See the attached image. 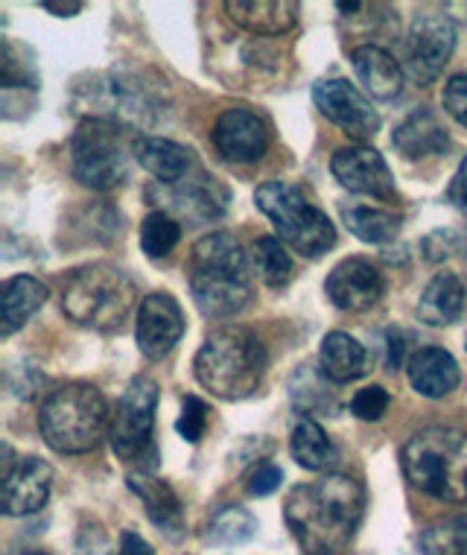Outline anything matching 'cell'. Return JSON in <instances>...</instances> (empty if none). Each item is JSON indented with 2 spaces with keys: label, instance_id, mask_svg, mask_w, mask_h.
<instances>
[{
  "label": "cell",
  "instance_id": "8",
  "mask_svg": "<svg viewBox=\"0 0 467 555\" xmlns=\"http://www.w3.org/2000/svg\"><path fill=\"white\" fill-rule=\"evenodd\" d=\"M70 170L88 191H117L129 179V155L120 126L96 117L82 120L70 138Z\"/></svg>",
  "mask_w": 467,
  "mask_h": 555
},
{
  "label": "cell",
  "instance_id": "36",
  "mask_svg": "<svg viewBox=\"0 0 467 555\" xmlns=\"http://www.w3.org/2000/svg\"><path fill=\"white\" fill-rule=\"evenodd\" d=\"M391 398L382 386H365L360 392L353 395L351 412L360 422H380L382 415L389 412Z\"/></svg>",
  "mask_w": 467,
  "mask_h": 555
},
{
  "label": "cell",
  "instance_id": "10",
  "mask_svg": "<svg viewBox=\"0 0 467 555\" xmlns=\"http://www.w3.org/2000/svg\"><path fill=\"white\" fill-rule=\"evenodd\" d=\"M456 50V24L444 12H418L406 36V74L418 86L439 79Z\"/></svg>",
  "mask_w": 467,
  "mask_h": 555
},
{
  "label": "cell",
  "instance_id": "46",
  "mask_svg": "<svg viewBox=\"0 0 467 555\" xmlns=\"http://www.w3.org/2000/svg\"><path fill=\"white\" fill-rule=\"evenodd\" d=\"M465 348H467V339H465Z\"/></svg>",
  "mask_w": 467,
  "mask_h": 555
},
{
  "label": "cell",
  "instance_id": "37",
  "mask_svg": "<svg viewBox=\"0 0 467 555\" xmlns=\"http://www.w3.org/2000/svg\"><path fill=\"white\" fill-rule=\"evenodd\" d=\"M0 82H3V88L10 91V88H33V74L27 70V65L24 62H18L15 59V48H12L10 39H3V53H0Z\"/></svg>",
  "mask_w": 467,
  "mask_h": 555
},
{
  "label": "cell",
  "instance_id": "6",
  "mask_svg": "<svg viewBox=\"0 0 467 555\" xmlns=\"http://www.w3.org/2000/svg\"><path fill=\"white\" fill-rule=\"evenodd\" d=\"M108 403L94 384H65L48 395L39 427L48 448L65 456L88 453L103 441L108 427Z\"/></svg>",
  "mask_w": 467,
  "mask_h": 555
},
{
  "label": "cell",
  "instance_id": "4",
  "mask_svg": "<svg viewBox=\"0 0 467 555\" xmlns=\"http://www.w3.org/2000/svg\"><path fill=\"white\" fill-rule=\"evenodd\" d=\"M412 489L441 503H467V433L456 427H427L410 436L401 453Z\"/></svg>",
  "mask_w": 467,
  "mask_h": 555
},
{
  "label": "cell",
  "instance_id": "34",
  "mask_svg": "<svg viewBox=\"0 0 467 555\" xmlns=\"http://www.w3.org/2000/svg\"><path fill=\"white\" fill-rule=\"evenodd\" d=\"M289 392H293V401L304 410H315V406H334V395L327 392V377L319 372H313L310 365H301L296 374H293V384H289Z\"/></svg>",
  "mask_w": 467,
  "mask_h": 555
},
{
  "label": "cell",
  "instance_id": "11",
  "mask_svg": "<svg viewBox=\"0 0 467 555\" xmlns=\"http://www.w3.org/2000/svg\"><path fill=\"white\" fill-rule=\"evenodd\" d=\"M313 100L319 112L339 126L348 138L368 141L380 129V115L348 79H319L313 86Z\"/></svg>",
  "mask_w": 467,
  "mask_h": 555
},
{
  "label": "cell",
  "instance_id": "43",
  "mask_svg": "<svg viewBox=\"0 0 467 555\" xmlns=\"http://www.w3.org/2000/svg\"><path fill=\"white\" fill-rule=\"evenodd\" d=\"M44 10L59 15V18H74L77 12H82V3H56V0H48V3H41Z\"/></svg>",
  "mask_w": 467,
  "mask_h": 555
},
{
  "label": "cell",
  "instance_id": "45",
  "mask_svg": "<svg viewBox=\"0 0 467 555\" xmlns=\"http://www.w3.org/2000/svg\"><path fill=\"white\" fill-rule=\"evenodd\" d=\"M24 555H48V553H39V550H36V553H24Z\"/></svg>",
  "mask_w": 467,
  "mask_h": 555
},
{
  "label": "cell",
  "instance_id": "19",
  "mask_svg": "<svg viewBox=\"0 0 467 555\" xmlns=\"http://www.w3.org/2000/svg\"><path fill=\"white\" fill-rule=\"evenodd\" d=\"M161 199L182 220L208 222L222 217L225 205H229V191L208 176H199V179H184L179 184H170Z\"/></svg>",
  "mask_w": 467,
  "mask_h": 555
},
{
  "label": "cell",
  "instance_id": "7",
  "mask_svg": "<svg viewBox=\"0 0 467 555\" xmlns=\"http://www.w3.org/2000/svg\"><path fill=\"white\" fill-rule=\"evenodd\" d=\"M258 208L267 214L281 243L296 249L301 258H322L334 249L336 229L325 211H319L296 184L267 182L255 191Z\"/></svg>",
  "mask_w": 467,
  "mask_h": 555
},
{
  "label": "cell",
  "instance_id": "39",
  "mask_svg": "<svg viewBox=\"0 0 467 555\" xmlns=\"http://www.w3.org/2000/svg\"><path fill=\"white\" fill-rule=\"evenodd\" d=\"M281 482H284V470L277 468L275 462H260L258 468L248 474L246 489L251 498H267V494L277 491Z\"/></svg>",
  "mask_w": 467,
  "mask_h": 555
},
{
  "label": "cell",
  "instance_id": "18",
  "mask_svg": "<svg viewBox=\"0 0 467 555\" xmlns=\"http://www.w3.org/2000/svg\"><path fill=\"white\" fill-rule=\"evenodd\" d=\"M126 482H129L132 494H138V500L143 503L155 527L161 529L167 538H172V541H179L184 535V512L182 500L170 489V482L155 477L150 470H132L126 477Z\"/></svg>",
  "mask_w": 467,
  "mask_h": 555
},
{
  "label": "cell",
  "instance_id": "21",
  "mask_svg": "<svg viewBox=\"0 0 467 555\" xmlns=\"http://www.w3.org/2000/svg\"><path fill=\"white\" fill-rule=\"evenodd\" d=\"M406 374H410L412 389L424 398L439 401L444 395L456 392L462 372H458L456 357L439 348V345H427L418 348L406 363Z\"/></svg>",
  "mask_w": 467,
  "mask_h": 555
},
{
  "label": "cell",
  "instance_id": "20",
  "mask_svg": "<svg viewBox=\"0 0 467 555\" xmlns=\"http://www.w3.org/2000/svg\"><path fill=\"white\" fill-rule=\"evenodd\" d=\"M394 150L410 158V162H420V158H436L450 150L447 126L441 124V117L432 108H415L406 120H403L394 134H391Z\"/></svg>",
  "mask_w": 467,
  "mask_h": 555
},
{
  "label": "cell",
  "instance_id": "28",
  "mask_svg": "<svg viewBox=\"0 0 467 555\" xmlns=\"http://www.w3.org/2000/svg\"><path fill=\"white\" fill-rule=\"evenodd\" d=\"M289 448H293L298 465L307 470H325L336 462V450L327 439L325 427L313 418H298V424L293 427Z\"/></svg>",
  "mask_w": 467,
  "mask_h": 555
},
{
  "label": "cell",
  "instance_id": "13",
  "mask_svg": "<svg viewBox=\"0 0 467 555\" xmlns=\"http://www.w3.org/2000/svg\"><path fill=\"white\" fill-rule=\"evenodd\" d=\"M330 172L348 193H363L374 199H394V179L386 158L372 146H342L330 158Z\"/></svg>",
  "mask_w": 467,
  "mask_h": 555
},
{
  "label": "cell",
  "instance_id": "14",
  "mask_svg": "<svg viewBox=\"0 0 467 555\" xmlns=\"http://www.w3.org/2000/svg\"><path fill=\"white\" fill-rule=\"evenodd\" d=\"M213 146L225 162L251 164L260 162L269 150L267 124L248 108H229L222 112L220 120L213 124Z\"/></svg>",
  "mask_w": 467,
  "mask_h": 555
},
{
  "label": "cell",
  "instance_id": "31",
  "mask_svg": "<svg viewBox=\"0 0 467 555\" xmlns=\"http://www.w3.org/2000/svg\"><path fill=\"white\" fill-rule=\"evenodd\" d=\"M424 555H467V515H453L429 524L420 532Z\"/></svg>",
  "mask_w": 467,
  "mask_h": 555
},
{
  "label": "cell",
  "instance_id": "3",
  "mask_svg": "<svg viewBox=\"0 0 467 555\" xmlns=\"http://www.w3.org/2000/svg\"><path fill=\"white\" fill-rule=\"evenodd\" d=\"M193 372L210 395L222 401H246L263 384L267 348L251 327L222 325L205 336Z\"/></svg>",
  "mask_w": 467,
  "mask_h": 555
},
{
  "label": "cell",
  "instance_id": "25",
  "mask_svg": "<svg viewBox=\"0 0 467 555\" xmlns=\"http://www.w3.org/2000/svg\"><path fill=\"white\" fill-rule=\"evenodd\" d=\"M467 287L456 272H439L418 301V319L429 327H447L465 313Z\"/></svg>",
  "mask_w": 467,
  "mask_h": 555
},
{
  "label": "cell",
  "instance_id": "35",
  "mask_svg": "<svg viewBox=\"0 0 467 555\" xmlns=\"http://www.w3.org/2000/svg\"><path fill=\"white\" fill-rule=\"evenodd\" d=\"M210 424V410L208 403L191 395V398H184L182 403V415H179V422H176V430L182 436L184 441H191V444H199L202 436L208 433Z\"/></svg>",
  "mask_w": 467,
  "mask_h": 555
},
{
  "label": "cell",
  "instance_id": "26",
  "mask_svg": "<svg viewBox=\"0 0 467 555\" xmlns=\"http://www.w3.org/2000/svg\"><path fill=\"white\" fill-rule=\"evenodd\" d=\"M319 369L330 384H351L368 372V351L351 334L334 331L322 339L319 348Z\"/></svg>",
  "mask_w": 467,
  "mask_h": 555
},
{
  "label": "cell",
  "instance_id": "32",
  "mask_svg": "<svg viewBox=\"0 0 467 555\" xmlns=\"http://www.w3.org/2000/svg\"><path fill=\"white\" fill-rule=\"evenodd\" d=\"M258 532V517L243 506H222L208 524V541L220 546L246 544Z\"/></svg>",
  "mask_w": 467,
  "mask_h": 555
},
{
  "label": "cell",
  "instance_id": "44",
  "mask_svg": "<svg viewBox=\"0 0 467 555\" xmlns=\"http://www.w3.org/2000/svg\"><path fill=\"white\" fill-rule=\"evenodd\" d=\"M339 7V12H360L363 10V3H336Z\"/></svg>",
  "mask_w": 467,
  "mask_h": 555
},
{
  "label": "cell",
  "instance_id": "12",
  "mask_svg": "<svg viewBox=\"0 0 467 555\" xmlns=\"http://www.w3.org/2000/svg\"><path fill=\"white\" fill-rule=\"evenodd\" d=\"M184 336V313L170 293H150L138 307L134 339L146 360H164Z\"/></svg>",
  "mask_w": 467,
  "mask_h": 555
},
{
  "label": "cell",
  "instance_id": "17",
  "mask_svg": "<svg viewBox=\"0 0 467 555\" xmlns=\"http://www.w3.org/2000/svg\"><path fill=\"white\" fill-rule=\"evenodd\" d=\"M100 91L96 96V120H108V124H150L155 112V100L150 94V88L138 82V79L117 77V74H108L103 77L100 86H94Z\"/></svg>",
  "mask_w": 467,
  "mask_h": 555
},
{
  "label": "cell",
  "instance_id": "33",
  "mask_svg": "<svg viewBox=\"0 0 467 555\" xmlns=\"http://www.w3.org/2000/svg\"><path fill=\"white\" fill-rule=\"evenodd\" d=\"M182 240V225L167 211H153L141 222V249L146 258H167Z\"/></svg>",
  "mask_w": 467,
  "mask_h": 555
},
{
  "label": "cell",
  "instance_id": "15",
  "mask_svg": "<svg viewBox=\"0 0 467 555\" xmlns=\"http://www.w3.org/2000/svg\"><path fill=\"white\" fill-rule=\"evenodd\" d=\"M325 293L339 310L363 313L382 298V278L372 260L348 258L336 263L334 272L327 275Z\"/></svg>",
  "mask_w": 467,
  "mask_h": 555
},
{
  "label": "cell",
  "instance_id": "22",
  "mask_svg": "<svg viewBox=\"0 0 467 555\" xmlns=\"http://www.w3.org/2000/svg\"><path fill=\"white\" fill-rule=\"evenodd\" d=\"M132 155L143 170L167 188L184 182V176L191 172V153L170 138L141 134L132 141Z\"/></svg>",
  "mask_w": 467,
  "mask_h": 555
},
{
  "label": "cell",
  "instance_id": "9",
  "mask_svg": "<svg viewBox=\"0 0 467 555\" xmlns=\"http://www.w3.org/2000/svg\"><path fill=\"white\" fill-rule=\"evenodd\" d=\"M158 384L150 377H134L120 395L112 424H108V439L117 460L132 462L150 448L155 427V410H158Z\"/></svg>",
  "mask_w": 467,
  "mask_h": 555
},
{
  "label": "cell",
  "instance_id": "5",
  "mask_svg": "<svg viewBox=\"0 0 467 555\" xmlns=\"http://www.w3.org/2000/svg\"><path fill=\"white\" fill-rule=\"evenodd\" d=\"M138 301V287L124 269L112 263H91L77 269L62 289V310L70 322L112 334L120 331Z\"/></svg>",
  "mask_w": 467,
  "mask_h": 555
},
{
  "label": "cell",
  "instance_id": "24",
  "mask_svg": "<svg viewBox=\"0 0 467 555\" xmlns=\"http://www.w3.org/2000/svg\"><path fill=\"white\" fill-rule=\"evenodd\" d=\"M229 18L255 36H284L298 24V3L293 0H251L225 3Z\"/></svg>",
  "mask_w": 467,
  "mask_h": 555
},
{
  "label": "cell",
  "instance_id": "29",
  "mask_svg": "<svg viewBox=\"0 0 467 555\" xmlns=\"http://www.w3.org/2000/svg\"><path fill=\"white\" fill-rule=\"evenodd\" d=\"M345 225L353 237L363 243H389L401 234L403 217L398 211H386V208H374V205H351L342 208Z\"/></svg>",
  "mask_w": 467,
  "mask_h": 555
},
{
  "label": "cell",
  "instance_id": "2",
  "mask_svg": "<svg viewBox=\"0 0 467 555\" xmlns=\"http://www.w3.org/2000/svg\"><path fill=\"white\" fill-rule=\"evenodd\" d=\"M191 293L199 313L210 319L237 317L251 301L248 258L229 231H213L193 246Z\"/></svg>",
  "mask_w": 467,
  "mask_h": 555
},
{
  "label": "cell",
  "instance_id": "1",
  "mask_svg": "<svg viewBox=\"0 0 467 555\" xmlns=\"http://www.w3.org/2000/svg\"><path fill=\"white\" fill-rule=\"evenodd\" d=\"M365 515V489L348 474H327L289 491L286 527L307 555H342Z\"/></svg>",
  "mask_w": 467,
  "mask_h": 555
},
{
  "label": "cell",
  "instance_id": "40",
  "mask_svg": "<svg viewBox=\"0 0 467 555\" xmlns=\"http://www.w3.org/2000/svg\"><path fill=\"white\" fill-rule=\"evenodd\" d=\"M447 202L456 208L458 214H465L467 217V155L462 158L456 176H453V182H450Z\"/></svg>",
  "mask_w": 467,
  "mask_h": 555
},
{
  "label": "cell",
  "instance_id": "38",
  "mask_svg": "<svg viewBox=\"0 0 467 555\" xmlns=\"http://www.w3.org/2000/svg\"><path fill=\"white\" fill-rule=\"evenodd\" d=\"M441 103H444V112L467 129V74L447 79V86L441 91Z\"/></svg>",
  "mask_w": 467,
  "mask_h": 555
},
{
  "label": "cell",
  "instance_id": "27",
  "mask_svg": "<svg viewBox=\"0 0 467 555\" xmlns=\"http://www.w3.org/2000/svg\"><path fill=\"white\" fill-rule=\"evenodd\" d=\"M48 287L39 278L33 275H15L10 278L3 289H0V301H3V336L15 334L18 327L29 322V317L48 301Z\"/></svg>",
  "mask_w": 467,
  "mask_h": 555
},
{
  "label": "cell",
  "instance_id": "42",
  "mask_svg": "<svg viewBox=\"0 0 467 555\" xmlns=\"http://www.w3.org/2000/svg\"><path fill=\"white\" fill-rule=\"evenodd\" d=\"M389 365L391 369H401L403 365V351H406V336H403V331H398V327H389Z\"/></svg>",
  "mask_w": 467,
  "mask_h": 555
},
{
  "label": "cell",
  "instance_id": "16",
  "mask_svg": "<svg viewBox=\"0 0 467 555\" xmlns=\"http://www.w3.org/2000/svg\"><path fill=\"white\" fill-rule=\"evenodd\" d=\"M53 491V468L39 456H24L3 474V512L24 517L48 506Z\"/></svg>",
  "mask_w": 467,
  "mask_h": 555
},
{
  "label": "cell",
  "instance_id": "41",
  "mask_svg": "<svg viewBox=\"0 0 467 555\" xmlns=\"http://www.w3.org/2000/svg\"><path fill=\"white\" fill-rule=\"evenodd\" d=\"M117 555H155L153 546L146 544L138 532H124L120 535V553Z\"/></svg>",
  "mask_w": 467,
  "mask_h": 555
},
{
  "label": "cell",
  "instance_id": "30",
  "mask_svg": "<svg viewBox=\"0 0 467 555\" xmlns=\"http://www.w3.org/2000/svg\"><path fill=\"white\" fill-rule=\"evenodd\" d=\"M251 267L258 272L269 287H286L293 275H296V267H293V258L289 251L284 249V243L275 237H258L255 246H251Z\"/></svg>",
  "mask_w": 467,
  "mask_h": 555
},
{
  "label": "cell",
  "instance_id": "23",
  "mask_svg": "<svg viewBox=\"0 0 467 555\" xmlns=\"http://www.w3.org/2000/svg\"><path fill=\"white\" fill-rule=\"evenodd\" d=\"M353 70L356 77L368 88V94L374 100L389 103L401 94L403 88V67L398 65V59L391 56L389 50L377 48V44H363L351 53Z\"/></svg>",
  "mask_w": 467,
  "mask_h": 555
}]
</instances>
